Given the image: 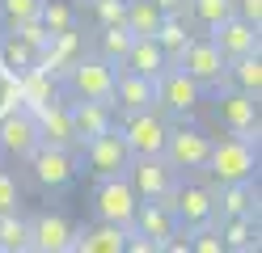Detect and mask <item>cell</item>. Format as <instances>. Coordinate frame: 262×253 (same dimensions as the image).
<instances>
[{
	"mask_svg": "<svg viewBox=\"0 0 262 253\" xmlns=\"http://www.w3.org/2000/svg\"><path fill=\"white\" fill-rule=\"evenodd\" d=\"M76 160L85 165V173H93V177H119V173H127V165H131V148L123 140V131L110 127V131H102V135H93V140L80 144Z\"/></svg>",
	"mask_w": 262,
	"mask_h": 253,
	"instance_id": "3",
	"label": "cell"
},
{
	"mask_svg": "<svg viewBox=\"0 0 262 253\" xmlns=\"http://www.w3.org/2000/svg\"><path fill=\"white\" fill-rule=\"evenodd\" d=\"M161 13L152 0H127V30L136 34V38H152L157 26H161Z\"/></svg>",
	"mask_w": 262,
	"mask_h": 253,
	"instance_id": "32",
	"label": "cell"
},
{
	"mask_svg": "<svg viewBox=\"0 0 262 253\" xmlns=\"http://www.w3.org/2000/svg\"><path fill=\"white\" fill-rule=\"evenodd\" d=\"M17 84H21V106H42V101H51L55 93H59V80L47 72V67H26V72L17 76Z\"/></svg>",
	"mask_w": 262,
	"mask_h": 253,
	"instance_id": "29",
	"label": "cell"
},
{
	"mask_svg": "<svg viewBox=\"0 0 262 253\" xmlns=\"http://www.w3.org/2000/svg\"><path fill=\"white\" fill-rule=\"evenodd\" d=\"M38 5H42V0H0V26L13 30V26H21V21H34Z\"/></svg>",
	"mask_w": 262,
	"mask_h": 253,
	"instance_id": "34",
	"label": "cell"
},
{
	"mask_svg": "<svg viewBox=\"0 0 262 253\" xmlns=\"http://www.w3.org/2000/svg\"><path fill=\"white\" fill-rule=\"evenodd\" d=\"M207 152H211V135L203 127L186 123V118H178V127L169 123V135H165V156L178 173H199V169L207 165Z\"/></svg>",
	"mask_w": 262,
	"mask_h": 253,
	"instance_id": "6",
	"label": "cell"
},
{
	"mask_svg": "<svg viewBox=\"0 0 262 253\" xmlns=\"http://www.w3.org/2000/svg\"><path fill=\"white\" fill-rule=\"evenodd\" d=\"M85 55V38H80L76 30H59V34H51V38L42 42V51H38V67H47L55 80H63V72Z\"/></svg>",
	"mask_w": 262,
	"mask_h": 253,
	"instance_id": "19",
	"label": "cell"
},
{
	"mask_svg": "<svg viewBox=\"0 0 262 253\" xmlns=\"http://www.w3.org/2000/svg\"><path fill=\"white\" fill-rule=\"evenodd\" d=\"M30 173H34V181L42 186L47 194H63L68 186L76 181L80 173V160L72 148H55V144H38L34 152H30Z\"/></svg>",
	"mask_w": 262,
	"mask_h": 253,
	"instance_id": "5",
	"label": "cell"
},
{
	"mask_svg": "<svg viewBox=\"0 0 262 253\" xmlns=\"http://www.w3.org/2000/svg\"><path fill=\"white\" fill-rule=\"evenodd\" d=\"M38 21L47 34H59V30H76L80 26V9L72 0H42L38 5Z\"/></svg>",
	"mask_w": 262,
	"mask_h": 253,
	"instance_id": "30",
	"label": "cell"
},
{
	"mask_svg": "<svg viewBox=\"0 0 262 253\" xmlns=\"http://www.w3.org/2000/svg\"><path fill=\"white\" fill-rule=\"evenodd\" d=\"M131 228L144 232V236H152L157 249L165 245L173 232H182V228H178V219H173L169 198H140L136 202V215H131Z\"/></svg>",
	"mask_w": 262,
	"mask_h": 253,
	"instance_id": "17",
	"label": "cell"
},
{
	"mask_svg": "<svg viewBox=\"0 0 262 253\" xmlns=\"http://www.w3.org/2000/svg\"><path fill=\"white\" fill-rule=\"evenodd\" d=\"M228 89H241L250 97H262V51H250V55L224 59V80Z\"/></svg>",
	"mask_w": 262,
	"mask_h": 253,
	"instance_id": "23",
	"label": "cell"
},
{
	"mask_svg": "<svg viewBox=\"0 0 262 253\" xmlns=\"http://www.w3.org/2000/svg\"><path fill=\"white\" fill-rule=\"evenodd\" d=\"M207 38L216 42V51H220L224 59H237V55H250V51H262V34H258V26L241 21V17H224L220 26L207 30Z\"/></svg>",
	"mask_w": 262,
	"mask_h": 253,
	"instance_id": "15",
	"label": "cell"
},
{
	"mask_svg": "<svg viewBox=\"0 0 262 253\" xmlns=\"http://www.w3.org/2000/svg\"><path fill=\"white\" fill-rule=\"evenodd\" d=\"M123 177L131 181L136 198H169L173 186L182 181V173H178L165 156H131V165H127Z\"/></svg>",
	"mask_w": 262,
	"mask_h": 253,
	"instance_id": "7",
	"label": "cell"
},
{
	"mask_svg": "<svg viewBox=\"0 0 262 253\" xmlns=\"http://www.w3.org/2000/svg\"><path fill=\"white\" fill-rule=\"evenodd\" d=\"M216 232H220L224 249H233V253L258 249V215H224V219H216Z\"/></svg>",
	"mask_w": 262,
	"mask_h": 253,
	"instance_id": "24",
	"label": "cell"
},
{
	"mask_svg": "<svg viewBox=\"0 0 262 253\" xmlns=\"http://www.w3.org/2000/svg\"><path fill=\"white\" fill-rule=\"evenodd\" d=\"M42 140H38V127H34V114L30 106H13L0 114V156L9 160H30V152H34Z\"/></svg>",
	"mask_w": 262,
	"mask_h": 253,
	"instance_id": "11",
	"label": "cell"
},
{
	"mask_svg": "<svg viewBox=\"0 0 262 253\" xmlns=\"http://www.w3.org/2000/svg\"><path fill=\"white\" fill-rule=\"evenodd\" d=\"M114 72L106 59L97 55H80L68 72H63V89L68 97H89V101H110V89H114Z\"/></svg>",
	"mask_w": 262,
	"mask_h": 253,
	"instance_id": "8",
	"label": "cell"
},
{
	"mask_svg": "<svg viewBox=\"0 0 262 253\" xmlns=\"http://www.w3.org/2000/svg\"><path fill=\"white\" fill-rule=\"evenodd\" d=\"M68 118H72V135H76V148L102 135L114 127V106L110 101H89V97H72L68 101Z\"/></svg>",
	"mask_w": 262,
	"mask_h": 253,
	"instance_id": "18",
	"label": "cell"
},
{
	"mask_svg": "<svg viewBox=\"0 0 262 253\" xmlns=\"http://www.w3.org/2000/svg\"><path fill=\"white\" fill-rule=\"evenodd\" d=\"M211 202H216V219H224V215H258V177L216 181Z\"/></svg>",
	"mask_w": 262,
	"mask_h": 253,
	"instance_id": "20",
	"label": "cell"
},
{
	"mask_svg": "<svg viewBox=\"0 0 262 253\" xmlns=\"http://www.w3.org/2000/svg\"><path fill=\"white\" fill-rule=\"evenodd\" d=\"M169 207H173V219L182 232H194V228H207L216 224V202H211V190L199 181H178L173 194H169Z\"/></svg>",
	"mask_w": 262,
	"mask_h": 253,
	"instance_id": "10",
	"label": "cell"
},
{
	"mask_svg": "<svg viewBox=\"0 0 262 253\" xmlns=\"http://www.w3.org/2000/svg\"><path fill=\"white\" fill-rule=\"evenodd\" d=\"M123 67H127V72H136V76L157 80V76L169 67V59H165V51L157 47V38H131V51H127Z\"/></svg>",
	"mask_w": 262,
	"mask_h": 253,
	"instance_id": "25",
	"label": "cell"
},
{
	"mask_svg": "<svg viewBox=\"0 0 262 253\" xmlns=\"http://www.w3.org/2000/svg\"><path fill=\"white\" fill-rule=\"evenodd\" d=\"M211 118L224 127V131H233V135H258L262 123H258V97L250 93H241V89H220L216 84V101H211Z\"/></svg>",
	"mask_w": 262,
	"mask_h": 253,
	"instance_id": "9",
	"label": "cell"
},
{
	"mask_svg": "<svg viewBox=\"0 0 262 253\" xmlns=\"http://www.w3.org/2000/svg\"><path fill=\"white\" fill-rule=\"evenodd\" d=\"M119 131H123V140L131 148V156H161V152H165V135H169V118L157 106L127 110Z\"/></svg>",
	"mask_w": 262,
	"mask_h": 253,
	"instance_id": "4",
	"label": "cell"
},
{
	"mask_svg": "<svg viewBox=\"0 0 262 253\" xmlns=\"http://www.w3.org/2000/svg\"><path fill=\"white\" fill-rule=\"evenodd\" d=\"M203 93H207V89H203L194 76H186L178 63H169L165 72L152 80V106L165 114L169 123H178V118H190L194 110H199Z\"/></svg>",
	"mask_w": 262,
	"mask_h": 253,
	"instance_id": "2",
	"label": "cell"
},
{
	"mask_svg": "<svg viewBox=\"0 0 262 253\" xmlns=\"http://www.w3.org/2000/svg\"><path fill=\"white\" fill-rule=\"evenodd\" d=\"M72 224L63 211H42L30 219V249L38 253H72Z\"/></svg>",
	"mask_w": 262,
	"mask_h": 253,
	"instance_id": "16",
	"label": "cell"
},
{
	"mask_svg": "<svg viewBox=\"0 0 262 253\" xmlns=\"http://www.w3.org/2000/svg\"><path fill=\"white\" fill-rule=\"evenodd\" d=\"M233 17H241V21L262 30V0H233Z\"/></svg>",
	"mask_w": 262,
	"mask_h": 253,
	"instance_id": "38",
	"label": "cell"
},
{
	"mask_svg": "<svg viewBox=\"0 0 262 253\" xmlns=\"http://www.w3.org/2000/svg\"><path fill=\"white\" fill-rule=\"evenodd\" d=\"M34 114V127H38V140L42 144H55V148H72L76 152V135H72V118H68V101H42V106H30Z\"/></svg>",
	"mask_w": 262,
	"mask_h": 253,
	"instance_id": "14",
	"label": "cell"
},
{
	"mask_svg": "<svg viewBox=\"0 0 262 253\" xmlns=\"http://www.w3.org/2000/svg\"><path fill=\"white\" fill-rule=\"evenodd\" d=\"M152 5H157L161 13H186V9H190V0H152Z\"/></svg>",
	"mask_w": 262,
	"mask_h": 253,
	"instance_id": "39",
	"label": "cell"
},
{
	"mask_svg": "<svg viewBox=\"0 0 262 253\" xmlns=\"http://www.w3.org/2000/svg\"><path fill=\"white\" fill-rule=\"evenodd\" d=\"M123 224H110V219H97V224H85L72 232V249L76 253H123Z\"/></svg>",
	"mask_w": 262,
	"mask_h": 253,
	"instance_id": "21",
	"label": "cell"
},
{
	"mask_svg": "<svg viewBox=\"0 0 262 253\" xmlns=\"http://www.w3.org/2000/svg\"><path fill=\"white\" fill-rule=\"evenodd\" d=\"M17 202H21V186H17V177H13L9 169H0V211H17Z\"/></svg>",
	"mask_w": 262,
	"mask_h": 253,
	"instance_id": "37",
	"label": "cell"
},
{
	"mask_svg": "<svg viewBox=\"0 0 262 253\" xmlns=\"http://www.w3.org/2000/svg\"><path fill=\"white\" fill-rule=\"evenodd\" d=\"M186 13H190L203 30H211V26H220L224 17H233V0H190Z\"/></svg>",
	"mask_w": 262,
	"mask_h": 253,
	"instance_id": "33",
	"label": "cell"
},
{
	"mask_svg": "<svg viewBox=\"0 0 262 253\" xmlns=\"http://www.w3.org/2000/svg\"><path fill=\"white\" fill-rule=\"evenodd\" d=\"M203 169L216 181L258 177V135H233V131H228L224 140H211V152H207V165Z\"/></svg>",
	"mask_w": 262,
	"mask_h": 253,
	"instance_id": "1",
	"label": "cell"
},
{
	"mask_svg": "<svg viewBox=\"0 0 262 253\" xmlns=\"http://www.w3.org/2000/svg\"><path fill=\"white\" fill-rule=\"evenodd\" d=\"M186 249H194V253H224V241H220L216 224H207V228H194V232H186Z\"/></svg>",
	"mask_w": 262,
	"mask_h": 253,
	"instance_id": "36",
	"label": "cell"
},
{
	"mask_svg": "<svg viewBox=\"0 0 262 253\" xmlns=\"http://www.w3.org/2000/svg\"><path fill=\"white\" fill-rule=\"evenodd\" d=\"M178 67H182L186 76H194L203 89H216V84L224 80V55L216 51V42H211L207 34H203V38H190V42L182 47Z\"/></svg>",
	"mask_w": 262,
	"mask_h": 253,
	"instance_id": "13",
	"label": "cell"
},
{
	"mask_svg": "<svg viewBox=\"0 0 262 253\" xmlns=\"http://www.w3.org/2000/svg\"><path fill=\"white\" fill-rule=\"evenodd\" d=\"M110 106H119V114L152 106V80H148V76H136V72H127V67H123V72H114Z\"/></svg>",
	"mask_w": 262,
	"mask_h": 253,
	"instance_id": "22",
	"label": "cell"
},
{
	"mask_svg": "<svg viewBox=\"0 0 262 253\" xmlns=\"http://www.w3.org/2000/svg\"><path fill=\"white\" fill-rule=\"evenodd\" d=\"M30 249V219L17 211H0V253H26Z\"/></svg>",
	"mask_w": 262,
	"mask_h": 253,
	"instance_id": "31",
	"label": "cell"
},
{
	"mask_svg": "<svg viewBox=\"0 0 262 253\" xmlns=\"http://www.w3.org/2000/svg\"><path fill=\"white\" fill-rule=\"evenodd\" d=\"M152 38H157V47H161V51H165V59H169V63H178L182 47L194 38V34H190V26H186V13H165Z\"/></svg>",
	"mask_w": 262,
	"mask_h": 253,
	"instance_id": "26",
	"label": "cell"
},
{
	"mask_svg": "<svg viewBox=\"0 0 262 253\" xmlns=\"http://www.w3.org/2000/svg\"><path fill=\"white\" fill-rule=\"evenodd\" d=\"M131 38H136V34L127 26H106V30H97V38H93V55L106 59L110 67H123L127 51H131Z\"/></svg>",
	"mask_w": 262,
	"mask_h": 253,
	"instance_id": "27",
	"label": "cell"
},
{
	"mask_svg": "<svg viewBox=\"0 0 262 253\" xmlns=\"http://www.w3.org/2000/svg\"><path fill=\"white\" fill-rule=\"evenodd\" d=\"M93 9V26L106 30V26H127V0H89Z\"/></svg>",
	"mask_w": 262,
	"mask_h": 253,
	"instance_id": "35",
	"label": "cell"
},
{
	"mask_svg": "<svg viewBox=\"0 0 262 253\" xmlns=\"http://www.w3.org/2000/svg\"><path fill=\"white\" fill-rule=\"evenodd\" d=\"M136 190H131V181L119 173V177H97L93 186V211L97 219H110V224H123L131 228V215H136Z\"/></svg>",
	"mask_w": 262,
	"mask_h": 253,
	"instance_id": "12",
	"label": "cell"
},
{
	"mask_svg": "<svg viewBox=\"0 0 262 253\" xmlns=\"http://www.w3.org/2000/svg\"><path fill=\"white\" fill-rule=\"evenodd\" d=\"M0 63H5V72L9 76H21L26 67H34L38 63V47L34 42H26L21 34H5V38H0Z\"/></svg>",
	"mask_w": 262,
	"mask_h": 253,
	"instance_id": "28",
	"label": "cell"
}]
</instances>
